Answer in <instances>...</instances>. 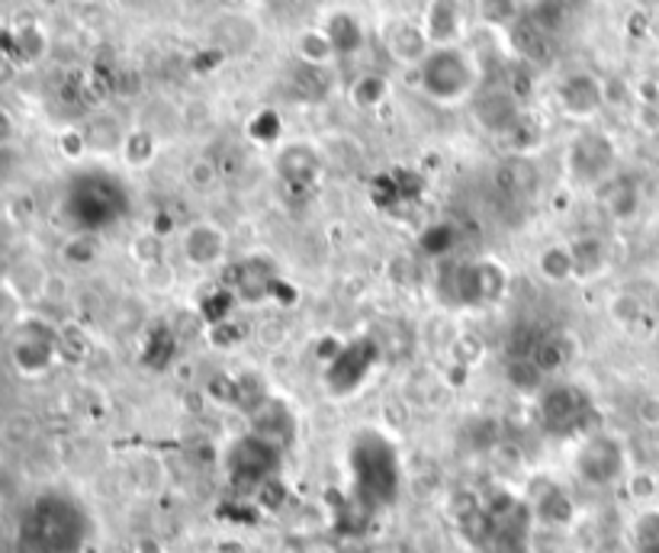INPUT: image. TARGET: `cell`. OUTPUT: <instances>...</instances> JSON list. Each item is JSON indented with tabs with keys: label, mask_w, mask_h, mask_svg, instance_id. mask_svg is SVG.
<instances>
[{
	"label": "cell",
	"mask_w": 659,
	"mask_h": 553,
	"mask_svg": "<svg viewBox=\"0 0 659 553\" xmlns=\"http://www.w3.org/2000/svg\"><path fill=\"white\" fill-rule=\"evenodd\" d=\"M602 100H605L602 84L592 78V75H573V78H566L560 84V107L570 117H592L602 107Z\"/></svg>",
	"instance_id": "obj_8"
},
{
	"label": "cell",
	"mask_w": 659,
	"mask_h": 553,
	"mask_svg": "<svg viewBox=\"0 0 659 553\" xmlns=\"http://www.w3.org/2000/svg\"><path fill=\"white\" fill-rule=\"evenodd\" d=\"M328 40L335 45L338 55H350L354 48H360V23L350 13H335L325 26Z\"/></svg>",
	"instance_id": "obj_13"
},
{
	"label": "cell",
	"mask_w": 659,
	"mask_h": 553,
	"mask_svg": "<svg viewBox=\"0 0 659 553\" xmlns=\"http://www.w3.org/2000/svg\"><path fill=\"white\" fill-rule=\"evenodd\" d=\"M87 538V518L68 496H40L20 521V547L26 553H78Z\"/></svg>",
	"instance_id": "obj_1"
},
{
	"label": "cell",
	"mask_w": 659,
	"mask_h": 553,
	"mask_svg": "<svg viewBox=\"0 0 659 553\" xmlns=\"http://www.w3.org/2000/svg\"><path fill=\"white\" fill-rule=\"evenodd\" d=\"M476 80H479L476 65L461 45L434 48L425 58V65L419 68V84H422L425 97L434 104H444V107L466 100L473 94Z\"/></svg>",
	"instance_id": "obj_2"
},
{
	"label": "cell",
	"mask_w": 659,
	"mask_h": 553,
	"mask_svg": "<svg viewBox=\"0 0 659 553\" xmlns=\"http://www.w3.org/2000/svg\"><path fill=\"white\" fill-rule=\"evenodd\" d=\"M17 296L0 290V328H17Z\"/></svg>",
	"instance_id": "obj_17"
},
{
	"label": "cell",
	"mask_w": 659,
	"mask_h": 553,
	"mask_svg": "<svg viewBox=\"0 0 659 553\" xmlns=\"http://www.w3.org/2000/svg\"><path fill=\"white\" fill-rule=\"evenodd\" d=\"M515 117H518V110H515V97L508 94V90H489L483 100H479V119H483V126H489V129H511L515 126Z\"/></svg>",
	"instance_id": "obj_9"
},
{
	"label": "cell",
	"mask_w": 659,
	"mask_h": 553,
	"mask_svg": "<svg viewBox=\"0 0 659 553\" xmlns=\"http://www.w3.org/2000/svg\"><path fill=\"white\" fill-rule=\"evenodd\" d=\"M122 155L129 164H145L155 155V135L149 129H132L126 139H122Z\"/></svg>",
	"instance_id": "obj_14"
},
{
	"label": "cell",
	"mask_w": 659,
	"mask_h": 553,
	"mask_svg": "<svg viewBox=\"0 0 659 553\" xmlns=\"http://www.w3.org/2000/svg\"><path fill=\"white\" fill-rule=\"evenodd\" d=\"M566 3H580V0H566Z\"/></svg>",
	"instance_id": "obj_20"
},
{
	"label": "cell",
	"mask_w": 659,
	"mask_h": 553,
	"mask_svg": "<svg viewBox=\"0 0 659 553\" xmlns=\"http://www.w3.org/2000/svg\"><path fill=\"white\" fill-rule=\"evenodd\" d=\"M17 48L23 52L26 62H36L42 55V48H45V36H42L40 26H23V30L17 33Z\"/></svg>",
	"instance_id": "obj_16"
},
{
	"label": "cell",
	"mask_w": 659,
	"mask_h": 553,
	"mask_svg": "<svg viewBox=\"0 0 659 553\" xmlns=\"http://www.w3.org/2000/svg\"><path fill=\"white\" fill-rule=\"evenodd\" d=\"M296 55L306 62V68H325L338 58L335 45L328 40L325 30H306L300 40H296Z\"/></svg>",
	"instance_id": "obj_11"
},
{
	"label": "cell",
	"mask_w": 659,
	"mask_h": 553,
	"mask_svg": "<svg viewBox=\"0 0 659 553\" xmlns=\"http://www.w3.org/2000/svg\"><path fill=\"white\" fill-rule=\"evenodd\" d=\"M479 17L489 26H508L518 17V0H479Z\"/></svg>",
	"instance_id": "obj_15"
},
{
	"label": "cell",
	"mask_w": 659,
	"mask_h": 553,
	"mask_svg": "<svg viewBox=\"0 0 659 553\" xmlns=\"http://www.w3.org/2000/svg\"><path fill=\"white\" fill-rule=\"evenodd\" d=\"M13 364L20 373H45L58 355V338L40 322H20L13 328Z\"/></svg>",
	"instance_id": "obj_3"
},
{
	"label": "cell",
	"mask_w": 659,
	"mask_h": 553,
	"mask_svg": "<svg viewBox=\"0 0 659 553\" xmlns=\"http://www.w3.org/2000/svg\"><path fill=\"white\" fill-rule=\"evenodd\" d=\"M10 135H13V119L0 110V145H3V142H10Z\"/></svg>",
	"instance_id": "obj_19"
},
{
	"label": "cell",
	"mask_w": 659,
	"mask_h": 553,
	"mask_svg": "<svg viewBox=\"0 0 659 553\" xmlns=\"http://www.w3.org/2000/svg\"><path fill=\"white\" fill-rule=\"evenodd\" d=\"M576 470L588 486H608L615 482L624 470V451L612 437H592L580 451Z\"/></svg>",
	"instance_id": "obj_4"
},
{
	"label": "cell",
	"mask_w": 659,
	"mask_h": 553,
	"mask_svg": "<svg viewBox=\"0 0 659 553\" xmlns=\"http://www.w3.org/2000/svg\"><path fill=\"white\" fill-rule=\"evenodd\" d=\"M538 268H541V274L547 276V280H553V283H563V280H570V276L580 271L576 251H573L570 245H550V248H543L541 258H538Z\"/></svg>",
	"instance_id": "obj_10"
},
{
	"label": "cell",
	"mask_w": 659,
	"mask_h": 553,
	"mask_svg": "<svg viewBox=\"0 0 659 553\" xmlns=\"http://www.w3.org/2000/svg\"><path fill=\"white\" fill-rule=\"evenodd\" d=\"M422 26L434 48H457L466 30L464 0H431Z\"/></svg>",
	"instance_id": "obj_5"
},
{
	"label": "cell",
	"mask_w": 659,
	"mask_h": 553,
	"mask_svg": "<svg viewBox=\"0 0 659 553\" xmlns=\"http://www.w3.org/2000/svg\"><path fill=\"white\" fill-rule=\"evenodd\" d=\"M387 52L392 55V62H399V65H406V68H409V65H412V68H422L428 55L434 52V45L428 40L422 23L402 20V23H396L387 33Z\"/></svg>",
	"instance_id": "obj_7"
},
{
	"label": "cell",
	"mask_w": 659,
	"mask_h": 553,
	"mask_svg": "<svg viewBox=\"0 0 659 553\" xmlns=\"http://www.w3.org/2000/svg\"><path fill=\"white\" fill-rule=\"evenodd\" d=\"M637 415H640V422H644V425L659 429V395H647V399L640 402Z\"/></svg>",
	"instance_id": "obj_18"
},
{
	"label": "cell",
	"mask_w": 659,
	"mask_h": 553,
	"mask_svg": "<svg viewBox=\"0 0 659 553\" xmlns=\"http://www.w3.org/2000/svg\"><path fill=\"white\" fill-rule=\"evenodd\" d=\"M389 97V80L383 75H360L350 84V100L360 110H377Z\"/></svg>",
	"instance_id": "obj_12"
},
{
	"label": "cell",
	"mask_w": 659,
	"mask_h": 553,
	"mask_svg": "<svg viewBox=\"0 0 659 553\" xmlns=\"http://www.w3.org/2000/svg\"><path fill=\"white\" fill-rule=\"evenodd\" d=\"M181 248H184V258L194 264V268H213L226 258L229 251V236L226 229H219L216 223H194L184 229L181 236Z\"/></svg>",
	"instance_id": "obj_6"
}]
</instances>
